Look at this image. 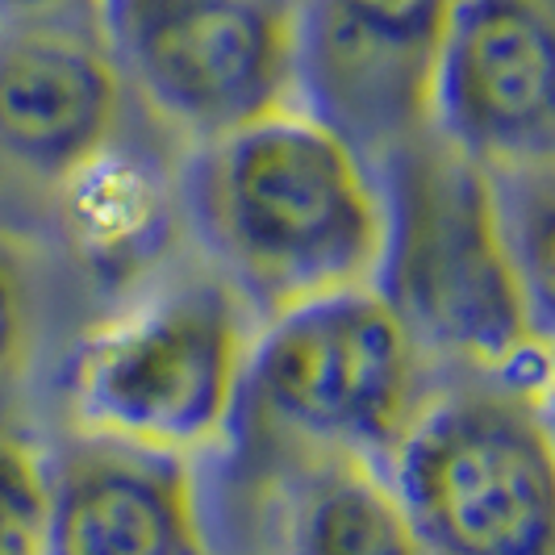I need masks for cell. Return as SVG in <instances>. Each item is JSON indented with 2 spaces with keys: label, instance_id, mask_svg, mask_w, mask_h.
Segmentation results:
<instances>
[{
  "label": "cell",
  "instance_id": "cell-1",
  "mask_svg": "<svg viewBox=\"0 0 555 555\" xmlns=\"http://www.w3.org/2000/svg\"><path fill=\"white\" fill-rule=\"evenodd\" d=\"M180 218L255 322L376 284L385 196L372 164L301 105L184 151Z\"/></svg>",
  "mask_w": 555,
  "mask_h": 555
},
{
  "label": "cell",
  "instance_id": "cell-2",
  "mask_svg": "<svg viewBox=\"0 0 555 555\" xmlns=\"http://www.w3.org/2000/svg\"><path fill=\"white\" fill-rule=\"evenodd\" d=\"M372 171L385 196L376 288L430 363L547 389L552 326L539 322L505 250L493 176L430 126Z\"/></svg>",
  "mask_w": 555,
  "mask_h": 555
},
{
  "label": "cell",
  "instance_id": "cell-3",
  "mask_svg": "<svg viewBox=\"0 0 555 555\" xmlns=\"http://www.w3.org/2000/svg\"><path fill=\"white\" fill-rule=\"evenodd\" d=\"M255 326L205 263L155 280L76 343L63 376L72 435L209 460L234 430Z\"/></svg>",
  "mask_w": 555,
  "mask_h": 555
},
{
  "label": "cell",
  "instance_id": "cell-4",
  "mask_svg": "<svg viewBox=\"0 0 555 555\" xmlns=\"http://www.w3.org/2000/svg\"><path fill=\"white\" fill-rule=\"evenodd\" d=\"M422 555H552L547 389L447 372L385 460Z\"/></svg>",
  "mask_w": 555,
  "mask_h": 555
},
{
  "label": "cell",
  "instance_id": "cell-5",
  "mask_svg": "<svg viewBox=\"0 0 555 555\" xmlns=\"http://www.w3.org/2000/svg\"><path fill=\"white\" fill-rule=\"evenodd\" d=\"M439 367L376 284L331 293L255 326L230 439L360 455L385 468Z\"/></svg>",
  "mask_w": 555,
  "mask_h": 555
},
{
  "label": "cell",
  "instance_id": "cell-6",
  "mask_svg": "<svg viewBox=\"0 0 555 555\" xmlns=\"http://www.w3.org/2000/svg\"><path fill=\"white\" fill-rule=\"evenodd\" d=\"M96 34L130 101L184 151L297 105L284 0H101Z\"/></svg>",
  "mask_w": 555,
  "mask_h": 555
},
{
  "label": "cell",
  "instance_id": "cell-7",
  "mask_svg": "<svg viewBox=\"0 0 555 555\" xmlns=\"http://www.w3.org/2000/svg\"><path fill=\"white\" fill-rule=\"evenodd\" d=\"M196 473L214 555H422L372 460L225 439Z\"/></svg>",
  "mask_w": 555,
  "mask_h": 555
},
{
  "label": "cell",
  "instance_id": "cell-8",
  "mask_svg": "<svg viewBox=\"0 0 555 555\" xmlns=\"http://www.w3.org/2000/svg\"><path fill=\"white\" fill-rule=\"evenodd\" d=\"M455 0H297V105L367 164L430 126Z\"/></svg>",
  "mask_w": 555,
  "mask_h": 555
},
{
  "label": "cell",
  "instance_id": "cell-9",
  "mask_svg": "<svg viewBox=\"0 0 555 555\" xmlns=\"http://www.w3.org/2000/svg\"><path fill=\"white\" fill-rule=\"evenodd\" d=\"M430 130L489 176L552 167L555 34L547 0H455L430 83Z\"/></svg>",
  "mask_w": 555,
  "mask_h": 555
},
{
  "label": "cell",
  "instance_id": "cell-10",
  "mask_svg": "<svg viewBox=\"0 0 555 555\" xmlns=\"http://www.w3.org/2000/svg\"><path fill=\"white\" fill-rule=\"evenodd\" d=\"M130 92L96 22L0 26V164L63 193L126 139Z\"/></svg>",
  "mask_w": 555,
  "mask_h": 555
},
{
  "label": "cell",
  "instance_id": "cell-11",
  "mask_svg": "<svg viewBox=\"0 0 555 555\" xmlns=\"http://www.w3.org/2000/svg\"><path fill=\"white\" fill-rule=\"evenodd\" d=\"M47 464V555H214L193 460L67 435Z\"/></svg>",
  "mask_w": 555,
  "mask_h": 555
},
{
  "label": "cell",
  "instance_id": "cell-12",
  "mask_svg": "<svg viewBox=\"0 0 555 555\" xmlns=\"http://www.w3.org/2000/svg\"><path fill=\"white\" fill-rule=\"evenodd\" d=\"M59 201L76 247L96 268H126L130 259L159 250L167 222L164 180L155 167L139 164L134 151H126V139L80 171Z\"/></svg>",
  "mask_w": 555,
  "mask_h": 555
},
{
  "label": "cell",
  "instance_id": "cell-13",
  "mask_svg": "<svg viewBox=\"0 0 555 555\" xmlns=\"http://www.w3.org/2000/svg\"><path fill=\"white\" fill-rule=\"evenodd\" d=\"M493 193H498L501 238L514 259V272L522 280L539 322L552 326V167L493 176Z\"/></svg>",
  "mask_w": 555,
  "mask_h": 555
},
{
  "label": "cell",
  "instance_id": "cell-14",
  "mask_svg": "<svg viewBox=\"0 0 555 555\" xmlns=\"http://www.w3.org/2000/svg\"><path fill=\"white\" fill-rule=\"evenodd\" d=\"M51 547V464L29 435L0 422V555Z\"/></svg>",
  "mask_w": 555,
  "mask_h": 555
},
{
  "label": "cell",
  "instance_id": "cell-15",
  "mask_svg": "<svg viewBox=\"0 0 555 555\" xmlns=\"http://www.w3.org/2000/svg\"><path fill=\"white\" fill-rule=\"evenodd\" d=\"M42 331L38 250L0 225V410L26 385Z\"/></svg>",
  "mask_w": 555,
  "mask_h": 555
},
{
  "label": "cell",
  "instance_id": "cell-16",
  "mask_svg": "<svg viewBox=\"0 0 555 555\" xmlns=\"http://www.w3.org/2000/svg\"><path fill=\"white\" fill-rule=\"evenodd\" d=\"M101 0H0V26L34 22H96Z\"/></svg>",
  "mask_w": 555,
  "mask_h": 555
},
{
  "label": "cell",
  "instance_id": "cell-17",
  "mask_svg": "<svg viewBox=\"0 0 555 555\" xmlns=\"http://www.w3.org/2000/svg\"><path fill=\"white\" fill-rule=\"evenodd\" d=\"M284 4H293V9H297V0H284Z\"/></svg>",
  "mask_w": 555,
  "mask_h": 555
}]
</instances>
